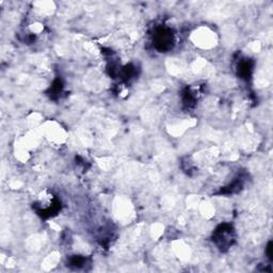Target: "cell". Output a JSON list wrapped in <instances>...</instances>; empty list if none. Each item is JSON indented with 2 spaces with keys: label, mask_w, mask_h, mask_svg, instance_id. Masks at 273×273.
<instances>
[{
  "label": "cell",
  "mask_w": 273,
  "mask_h": 273,
  "mask_svg": "<svg viewBox=\"0 0 273 273\" xmlns=\"http://www.w3.org/2000/svg\"><path fill=\"white\" fill-rule=\"evenodd\" d=\"M192 41L193 43L203 49L214 47L217 41V37L215 32L207 27H201L197 29L196 31L192 33Z\"/></svg>",
  "instance_id": "1"
},
{
  "label": "cell",
  "mask_w": 273,
  "mask_h": 273,
  "mask_svg": "<svg viewBox=\"0 0 273 273\" xmlns=\"http://www.w3.org/2000/svg\"><path fill=\"white\" fill-rule=\"evenodd\" d=\"M44 134L45 138L49 141L50 143L60 145L62 144L65 141V131L61 126H59L58 124L52 123V125L46 126L44 129Z\"/></svg>",
  "instance_id": "2"
},
{
  "label": "cell",
  "mask_w": 273,
  "mask_h": 273,
  "mask_svg": "<svg viewBox=\"0 0 273 273\" xmlns=\"http://www.w3.org/2000/svg\"><path fill=\"white\" fill-rule=\"evenodd\" d=\"M55 198L47 191L42 192L37 198V207L42 212H49L55 207Z\"/></svg>",
  "instance_id": "3"
},
{
  "label": "cell",
  "mask_w": 273,
  "mask_h": 273,
  "mask_svg": "<svg viewBox=\"0 0 273 273\" xmlns=\"http://www.w3.org/2000/svg\"><path fill=\"white\" fill-rule=\"evenodd\" d=\"M157 40V44L159 45V47L161 49H168L171 47V44H172V33L170 30H167V29H163L160 30V31L158 32V35L156 37Z\"/></svg>",
  "instance_id": "4"
}]
</instances>
